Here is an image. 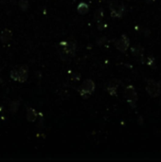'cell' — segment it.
Segmentation results:
<instances>
[{"label": "cell", "instance_id": "cell-1", "mask_svg": "<svg viewBox=\"0 0 161 162\" xmlns=\"http://www.w3.org/2000/svg\"><path fill=\"white\" fill-rule=\"evenodd\" d=\"M10 78L15 82H25L29 77V68L27 66H21L13 68L10 73Z\"/></svg>", "mask_w": 161, "mask_h": 162}, {"label": "cell", "instance_id": "cell-2", "mask_svg": "<svg viewBox=\"0 0 161 162\" xmlns=\"http://www.w3.org/2000/svg\"><path fill=\"white\" fill-rule=\"evenodd\" d=\"M58 50L61 52V54L68 56V57L69 56L73 57L76 53V50H77V45L74 41H64L59 44Z\"/></svg>", "mask_w": 161, "mask_h": 162}, {"label": "cell", "instance_id": "cell-3", "mask_svg": "<svg viewBox=\"0 0 161 162\" xmlns=\"http://www.w3.org/2000/svg\"><path fill=\"white\" fill-rule=\"evenodd\" d=\"M145 89L148 93V95L152 98H156L161 93V84L159 82L155 81L154 79H149L147 81Z\"/></svg>", "mask_w": 161, "mask_h": 162}, {"label": "cell", "instance_id": "cell-4", "mask_svg": "<svg viewBox=\"0 0 161 162\" xmlns=\"http://www.w3.org/2000/svg\"><path fill=\"white\" fill-rule=\"evenodd\" d=\"M95 88H96L95 82L91 79H87V80L83 82L82 87L79 90V93L83 99H88L95 91Z\"/></svg>", "mask_w": 161, "mask_h": 162}, {"label": "cell", "instance_id": "cell-5", "mask_svg": "<svg viewBox=\"0 0 161 162\" xmlns=\"http://www.w3.org/2000/svg\"><path fill=\"white\" fill-rule=\"evenodd\" d=\"M124 97L130 106L132 108L136 107V103H137V100H139V96H137V93L133 85H128L125 87Z\"/></svg>", "mask_w": 161, "mask_h": 162}, {"label": "cell", "instance_id": "cell-6", "mask_svg": "<svg viewBox=\"0 0 161 162\" xmlns=\"http://www.w3.org/2000/svg\"><path fill=\"white\" fill-rule=\"evenodd\" d=\"M111 16L114 18H121L125 13V7L118 2H111L109 5Z\"/></svg>", "mask_w": 161, "mask_h": 162}, {"label": "cell", "instance_id": "cell-7", "mask_svg": "<svg viewBox=\"0 0 161 162\" xmlns=\"http://www.w3.org/2000/svg\"><path fill=\"white\" fill-rule=\"evenodd\" d=\"M115 47L118 50L122 52V53H124V52L127 51V50L130 47V40L127 36L125 34L121 35V37L120 39L116 40V42H115Z\"/></svg>", "mask_w": 161, "mask_h": 162}, {"label": "cell", "instance_id": "cell-8", "mask_svg": "<svg viewBox=\"0 0 161 162\" xmlns=\"http://www.w3.org/2000/svg\"><path fill=\"white\" fill-rule=\"evenodd\" d=\"M118 85H120V82H118L117 79H113L111 80L108 84L106 85V90L111 96H116L118 89Z\"/></svg>", "mask_w": 161, "mask_h": 162}, {"label": "cell", "instance_id": "cell-9", "mask_svg": "<svg viewBox=\"0 0 161 162\" xmlns=\"http://www.w3.org/2000/svg\"><path fill=\"white\" fill-rule=\"evenodd\" d=\"M11 38H13V31L9 29H5L1 31V34H0V40L3 44H9Z\"/></svg>", "mask_w": 161, "mask_h": 162}, {"label": "cell", "instance_id": "cell-10", "mask_svg": "<svg viewBox=\"0 0 161 162\" xmlns=\"http://www.w3.org/2000/svg\"><path fill=\"white\" fill-rule=\"evenodd\" d=\"M26 118L30 122H35L36 119L38 118V113L34 108H28L27 109V113H26Z\"/></svg>", "mask_w": 161, "mask_h": 162}, {"label": "cell", "instance_id": "cell-11", "mask_svg": "<svg viewBox=\"0 0 161 162\" xmlns=\"http://www.w3.org/2000/svg\"><path fill=\"white\" fill-rule=\"evenodd\" d=\"M131 51H132L133 55L135 56L136 58L140 59V60L143 58L144 50H143V47H142L139 46V45H136V46L133 47L131 48Z\"/></svg>", "mask_w": 161, "mask_h": 162}, {"label": "cell", "instance_id": "cell-12", "mask_svg": "<svg viewBox=\"0 0 161 162\" xmlns=\"http://www.w3.org/2000/svg\"><path fill=\"white\" fill-rule=\"evenodd\" d=\"M77 10H78V13L80 14H86L88 13V10H89V7H88V5L86 4V3H80V4L78 5L77 7Z\"/></svg>", "mask_w": 161, "mask_h": 162}, {"label": "cell", "instance_id": "cell-13", "mask_svg": "<svg viewBox=\"0 0 161 162\" xmlns=\"http://www.w3.org/2000/svg\"><path fill=\"white\" fill-rule=\"evenodd\" d=\"M102 18H103V10H102V8L101 9H98L95 12V13H94V20L97 21L98 23H99V22H102Z\"/></svg>", "mask_w": 161, "mask_h": 162}, {"label": "cell", "instance_id": "cell-14", "mask_svg": "<svg viewBox=\"0 0 161 162\" xmlns=\"http://www.w3.org/2000/svg\"><path fill=\"white\" fill-rule=\"evenodd\" d=\"M19 105H20V101H13L10 103V111L11 113H16L19 108Z\"/></svg>", "mask_w": 161, "mask_h": 162}, {"label": "cell", "instance_id": "cell-15", "mask_svg": "<svg viewBox=\"0 0 161 162\" xmlns=\"http://www.w3.org/2000/svg\"><path fill=\"white\" fill-rule=\"evenodd\" d=\"M18 5H19V8L22 10H24V12H27L29 8V3L28 0H19Z\"/></svg>", "mask_w": 161, "mask_h": 162}, {"label": "cell", "instance_id": "cell-16", "mask_svg": "<svg viewBox=\"0 0 161 162\" xmlns=\"http://www.w3.org/2000/svg\"><path fill=\"white\" fill-rule=\"evenodd\" d=\"M106 41H107L106 37H102V38H99V39L97 40V44L99 45V46H102V45L103 43H105Z\"/></svg>", "mask_w": 161, "mask_h": 162}, {"label": "cell", "instance_id": "cell-17", "mask_svg": "<svg viewBox=\"0 0 161 162\" xmlns=\"http://www.w3.org/2000/svg\"><path fill=\"white\" fill-rule=\"evenodd\" d=\"M148 66H153L155 65V58H153V57H149L148 58Z\"/></svg>", "mask_w": 161, "mask_h": 162}, {"label": "cell", "instance_id": "cell-18", "mask_svg": "<svg viewBox=\"0 0 161 162\" xmlns=\"http://www.w3.org/2000/svg\"><path fill=\"white\" fill-rule=\"evenodd\" d=\"M105 28H106V24H102V22H99V27H98V29H99V31H102V29H105Z\"/></svg>", "mask_w": 161, "mask_h": 162}, {"label": "cell", "instance_id": "cell-19", "mask_svg": "<svg viewBox=\"0 0 161 162\" xmlns=\"http://www.w3.org/2000/svg\"><path fill=\"white\" fill-rule=\"evenodd\" d=\"M146 1V3H148V4H151V3H154L155 0H145Z\"/></svg>", "mask_w": 161, "mask_h": 162}]
</instances>
